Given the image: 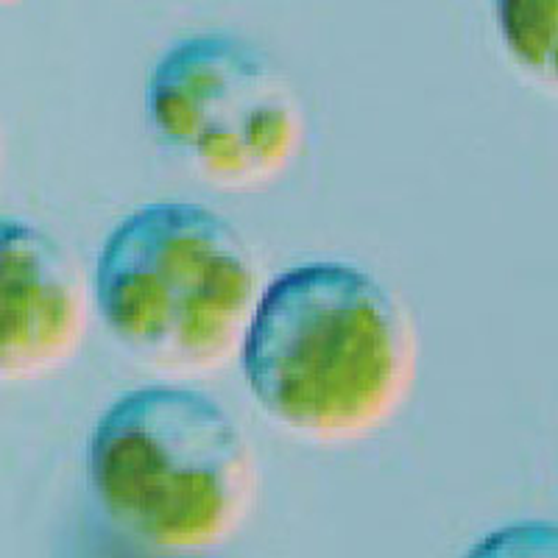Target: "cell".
I'll return each instance as SVG.
<instances>
[{"label":"cell","mask_w":558,"mask_h":558,"mask_svg":"<svg viewBox=\"0 0 558 558\" xmlns=\"http://www.w3.org/2000/svg\"><path fill=\"white\" fill-rule=\"evenodd\" d=\"M87 481L123 536L162 556H198L246 525L260 472L246 433L216 400L143 386L98 418Z\"/></svg>","instance_id":"2"},{"label":"cell","mask_w":558,"mask_h":558,"mask_svg":"<svg viewBox=\"0 0 558 558\" xmlns=\"http://www.w3.org/2000/svg\"><path fill=\"white\" fill-rule=\"evenodd\" d=\"M254 402L311 441H352L400 411L416 377V332L372 274L307 263L263 291L241 352Z\"/></svg>","instance_id":"1"},{"label":"cell","mask_w":558,"mask_h":558,"mask_svg":"<svg viewBox=\"0 0 558 558\" xmlns=\"http://www.w3.org/2000/svg\"><path fill=\"white\" fill-rule=\"evenodd\" d=\"M89 293L68 248L0 218V380L51 375L82 347Z\"/></svg>","instance_id":"5"},{"label":"cell","mask_w":558,"mask_h":558,"mask_svg":"<svg viewBox=\"0 0 558 558\" xmlns=\"http://www.w3.org/2000/svg\"><path fill=\"white\" fill-rule=\"evenodd\" d=\"M0 3H12V0H0Z\"/></svg>","instance_id":"8"},{"label":"cell","mask_w":558,"mask_h":558,"mask_svg":"<svg viewBox=\"0 0 558 558\" xmlns=\"http://www.w3.org/2000/svg\"><path fill=\"white\" fill-rule=\"evenodd\" d=\"M463 558H558V522H511L466 550Z\"/></svg>","instance_id":"7"},{"label":"cell","mask_w":558,"mask_h":558,"mask_svg":"<svg viewBox=\"0 0 558 558\" xmlns=\"http://www.w3.org/2000/svg\"><path fill=\"white\" fill-rule=\"evenodd\" d=\"M146 104L168 151L221 191L277 182L305 140V112L286 73L232 34H196L168 48Z\"/></svg>","instance_id":"4"},{"label":"cell","mask_w":558,"mask_h":558,"mask_svg":"<svg viewBox=\"0 0 558 558\" xmlns=\"http://www.w3.org/2000/svg\"><path fill=\"white\" fill-rule=\"evenodd\" d=\"M263 291L248 243L202 204L134 209L98 254L107 330L140 363L173 375L216 372L243 352Z\"/></svg>","instance_id":"3"},{"label":"cell","mask_w":558,"mask_h":558,"mask_svg":"<svg viewBox=\"0 0 558 558\" xmlns=\"http://www.w3.org/2000/svg\"><path fill=\"white\" fill-rule=\"evenodd\" d=\"M495 20L511 59L558 89V0H495Z\"/></svg>","instance_id":"6"}]
</instances>
